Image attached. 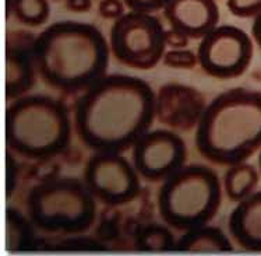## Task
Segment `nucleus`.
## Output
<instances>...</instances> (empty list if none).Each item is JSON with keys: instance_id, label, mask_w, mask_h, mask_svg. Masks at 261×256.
Instances as JSON below:
<instances>
[{"instance_id": "13", "label": "nucleus", "mask_w": 261, "mask_h": 256, "mask_svg": "<svg viewBox=\"0 0 261 256\" xmlns=\"http://www.w3.org/2000/svg\"><path fill=\"white\" fill-rule=\"evenodd\" d=\"M228 225L238 245L249 251H261V191L238 202Z\"/></svg>"}, {"instance_id": "21", "label": "nucleus", "mask_w": 261, "mask_h": 256, "mask_svg": "<svg viewBox=\"0 0 261 256\" xmlns=\"http://www.w3.org/2000/svg\"><path fill=\"white\" fill-rule=\"evenodd\" d=\"M226 6L239 18H254L261 14V0H226Z\"/></svg>"}, {"instance_id": "7", "label": "nucleus", "mask_w": 261, "mask_h": 256, "mask_svg": "<svg viewBox=\"0 0 261 256\" xmlns=\"http://www.w3.org/2000/svg\"><path fill=\"white\" fill-rule=\"evenodd\" d=\"M109 46L115 59L124 66L152 69L166 52V30L152 14L127 11L113 21Z\"/></svg>"}, {"instance_id": "18", "label": "nucleus", "mask_w": 261, "mask_h": 256, "mask_svg": "<svg viewBox=\"0 0 261 256\" xmlns=\"http://www.w3.org/2000/svg\"><path fill=\"white\" fill-rule=\"evenodd\" d=\"M13 14L28 27H39L48 21L50 7L48 0H14Z\"/></svg>"}, {"instance_id": "10", "label": "nucleus", "mask_w": 261, "mask_h": 256, "mask_svg": "<svg viewBox=\"0 0 261 256\" xmlns=\"http://www.w3.org/2000/svg\"><path fill=\"white\" fill-rule=\"evenodd\" d=\"M187 147L179 134L166 129L148 130L133 146V166L149 182H164L185 166Z\"/></svg>"}, {"instance_id": "3", "label": "nucleus", "mask_w": 261, "mask_h": 256, "mask_svg": "<svg viewBox=\"0 0 261 256\" xmlns=\"http://www.w3.org/2000/svg\"><path fill=\"white\" fill-rule=\"evenodd\" d=\"M196 146L205 160L230 167L261 150V92L243 87L214 98L197 123Z\"/></svg>"}, {"instance_id": "2", "label": "nucleus", "mask_w": 261, "mask_h": 256, "mask_svg": "<svg viewBox=\"0 0 261 256\" xmlns=\"http://www.w3.org/2000/svg\"><path fill=\"white\" fill-rule=\"evenodd\" d=\"M32 58L49 87L75 94L107 76L111 46L95 26L63 20L50 24L34 39Z\"/></svg>"}, {"instance_id": "22", "label": "nucleus", "mask_w": 261, "mask_h": 256, "mask_svg": "<svg viewBox=\"0 0 261 256\" xmlns=\"http://www.w3.org/2000/svg\"><path fill=\"white\" fill-rule=\"evenodd\" d=\"M122 2L130 11L152 14L154 11L164 10V7L169 0H122Z\"/></svg>"}, {"instance_id": "25", "label": "nucleus", "mask_w": 261, "mask_h": 256, "mask_svg": "<svg viewBox=\"0 0 261 256\" xmlns=\"http://www.w3.org/2000/svg\"><path fill=\"white\" fill-rule=\"evenodd\" d=\"M66 9L70 11H75V13H86L91 9L92 2L91 0H66Z\"/></svg>"}, {"instance_id": "6", "label": "nucleus", "mask_w": 261, "mask_h": 256, "mask_svg": "<svg viewBox=\"0 0 261 256\" xmlns=\"http://www.w3.org/2000/svg\"><path fill=\"white\" fill-rule=\"evenodd\" d=\"M27 213L32 225L45 232L81 234L95 221L96 199L84 179L55 176L30 189Z\"/></svg>"}, {"instance_id": "12", "label": "nucleus", "mask_w": 261, "mask_h": 256, "mask_svg": "<svg viewBox=\"0 0 261 256\" xmlns=\"http://www.w3.org/2000/svg\"><path fill=\"white\" fill-rule=\"evenodd\" d=\"M164 16L172 30L189 39H201L218 27L219 9L215 0H169Z\"/></svg>"}, {"instance_id": "14", "label": "nucleus", "mask_w": 261, "mask_h": 256, "mask_svg": "<svg viewBox=\"0 0 261 256\" xmlns=\"http://www.w3.org/2000/svg\"><path fill=\"white\" fill-rule=\"evenodd\" d=\"M32 43L22 45L11 38L6 49V98L16 100L31 90L34 70H37L32 58Z\"/></svg>"}, {"instance_id": "15", "label": "nucleus", "mask_w": 261, "mask_h": 256, "mask_svg": "<svg viewBox=\"0 0 261 256\" xmlns=\"http://www.w3.org/2000/svg\"><path fill=\"white\" fill-rule=\"evenodd\" d=\"M179 251H232V242L224 231L218 227L201 225L187 229L179 240L176 248Z\"/></svg>"}, {"instance_id": "23", "label": "nucleus", "mask_w": 261, "mask_h": 256, "mask_svg": "<svg viewBox=\"0 0 261 256\" xmlns=\"http://www.w3.org/2000/svg\"><path fill=\"white\" fill-rule=\"evenodd\" d=\"M124 7L126 6L122 0H101L98 5V13L107 20H117L126 13Z\"/></svg>"}, {"instance_id": "8", "label": "nucleus", "mask_w": 261, "mask_h": 256, "mask_svg": "<svg viewBox=\"0 0 261 256\" xmlns=\"http://www.w3.org/2000/svg\"><path fill=\"white\" fill-rule=\"evenodd\" d=\"M253 41L242 28L218 26L210 31L197 49L198 64L214 79H236L249 69L253 59Z\"/></svg>"}, {"instance_id": "9", "label": "nucleus", "mask_w": 261, "mask_h": 256, "mask_svg": "<svg viewBox=\"0 0 261 256\" xmlns=\"http://www.w3.org/2000/svg\"><path fill=\"white\" fill-rule=\"evenodd\" d=\"M84 182L92 196L107 206L132 202L140 192V175L122 153L95 151L87 161Z\"/></svg>"}, {"instance_id": "4", "label": "nucleus", "mask_w": 261, "mask_h": 256, "mask_svg": "<svg viewBox=\"0 0 261 256\" xmlns=\"http://www.w3.org/2000/svg\"><path fill=\"white\" fill-rule=\"evenodd\" d=\"M71 139L69 109L55 97L21 96L6 112V140L28 160H48L63 153Z\"/></svg>"}, {"instance_id": "20", "label": "nucleus", "mask_w": 261, "mask_h": 256, "mask_svg": "<svg viewBox=\"0 0 261 256\" xmlns=\"http://www.w3.org/2000/svg\"><path fill=\"white\" fill-rule=\"evenodd\" d=\"M164 63L168 67L172 69H183V70H192L196 67L198 63L197 54H194L193 51L189 49H171L164 55Z\"/></svg>"}, {"instance_id": "5", "label": "nucleus", "mask_w": 261, "mask_h": 256, "mask_svg": "<svg viewBox=\"0 0 261 256\" xmlns=\"http://www.w3.org/2000/svg\"><path fill=\"white\" fill-rule=\"evenodd\" d=\"M222 189V182L213 168L201 164L183 166L161 187V219L179 231L207 225L221 207Z\"/></svg>"}, {"instance_id": "27", "label": "nucleus", "mask_w": 261, "mask_h": 256, "mask_svg": "<svg viewBox=\"0 0 261 256\" xmlns=\"http://www.w3.org/2000/svg\"><path fill=\"white\" fill-rule=\"evenodd\" d=\"M258 168H260V174H261V150H260V155H258Z\"/></svg>"}, {"instance_id": "1", "label": "nucleus", "mask_w": 261, "mask_h": 256, "mask_svg": "<svg viewBox=\"0 0 261 256\" xmlns=\"http://www.w3.org/2000/svg\"><path fill=\"white\" fill-rule=\"evenodd\" d=\"M156 92L143 79L107 75L74 104V126L94 151L123 153L147 133L155 119Z\"/></svg>"}, {"instance_id": "19", "label": "nucleus", "mask_w": 261, "mask_h": 256, "mask_svg": "<svg viewBox=\"0 0 261 256\" xmlns=\"http://www.w3.org/2000/svg\"><path fill=\"white\" fill-rule=\"evenodd\" d=\"M27 220L22 217L16 208H7L6 213V234H7V246L11 251L22 249L30 245L31 241V228Z\"/></svg>"}, {"instance_id": "16", "label": "nucleus", "mask_w": 261, "mask_h": 256, "mask_svg": "<svg viewBox=\"0 0 261 256\" xmlns=\"http://www.w3.org/2000/svg\"><path fill=\"white\" fill-rule=\"evenodd\" d=\"M260 182V172L253 164L247 161L238 162L228 168L225 172L222 188L226 196L232 202H240L251 193L256 192V188Z\"/></svg>"}, {"instance_id": "11", "label": "nucleus", "mask_w": 261, "mask_h": 256, "mask_svg": "<svg viewBox=\"0 0 261 256\" xmlns=\"http://www.w3.org/2000/svg\"><path fill=\"white\" fill-rule=\"evenodd\" d=\"M205 107V98L196 87L169 83L156 92L155 118L168 128L189 130L197 126Z\"/></svg>"}, {"instance_id": "17", "label": "nucleus", "mask_w": 261, "mask_h": 256, "mask_svg": "<svg viewBox=\"0 0 261 256\" xmlns=\"http://www.w3.org/2000/svg\"><path fill=\"white\" fill-rule=\"evenodd\" d=\"M169 227V225H168ZM166 225L148 224L137 234V245L144 251H168L176 248L175 237Z\"/></svg>"}, {"instance_id": "26", "label": "nucleus", "mask_w": 261, "mask_h": 256, "mask_svg": "<svg viewBox=\"0 0 261 256\" xmlns=\"http://www.w3.org/2000/svg\"><path fill=\"white\" fill-rule=\"evenodd\" d=\"M251 34H253V38L258 45V48L261 49V14L254 17V21H253V26H251Z\"/></svg>"}, {"instance_id": "24", "label": "nucleus", "mask_w": 261, "mask_h": 256, "mask_svg": "<svg viewBox=\"0 0 261 256\" xmlns=\"http://www.w3.org/2000/svg\"><path fill=\"white\" fill-rule=\"evenodd\" d=\"M189 43V38L175 30L166 31V46H171L172 49H183L186 48Z\"/></svg>"}]
</instances>
